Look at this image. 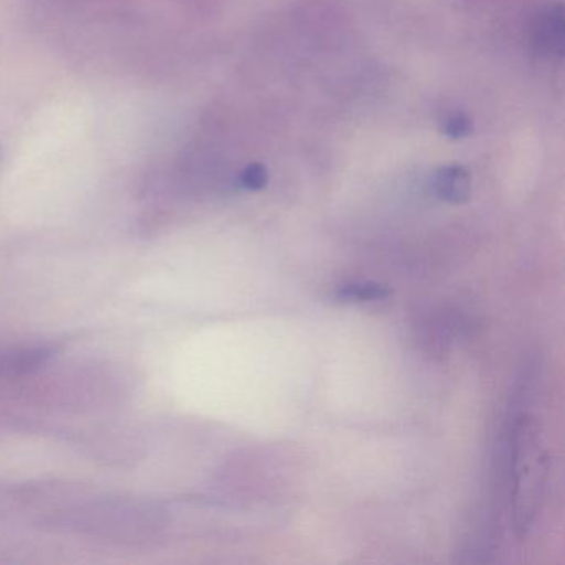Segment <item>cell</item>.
<instances>
[{"label":"cell","instance_id":"1","mask_svg":"<svg viewBox=\"0 0 565 565\" xmlns=\"http://www.w3.org/2000/svg\"><path fill=\"white\" fill-rule=\"evenodd\" d=\"M509 469L514 525L519 534H525L541 509L548 472L537 418L527 409L514 413L511 419Z\"/></svg>","mask_w":565,"mask_h":565},{"label":"cell","instance_id":"4","mask_svg":"<svg viewBox=\"0 0 565 565\" xmlns=\"http://www.w3.org/2000/svg\"><path fill=\"white\" fill-rule=\"evenodd\" d=\"M337 296L349 302H379L390 296V289L376 282H352L340 287Z\"/></svg>","mask_w":565,"mask_h":565},{"label":"cell","instance_id":"3","mask_svg":"<svg viewBox=\"0 0 565 565\" xmlns=\"http://www.w3.org/2000/svg\"><path fill=\"white\" fill-rule=\"evenodd\" d=\"M433 190L448 203H465L471 196V178L461 167H445L433 177Z\"/></svg>","mask_w":565,"mask_h":565},{"label":"cell","instance_id":"6","mask_svg":"<svg viewBox=\"0 0 565 565\" xmlns=\"http://www.w3.org/2000/svg\"><path fill=\"white\" fill-rule=\"evenodd\" d=\"M269 181V173L263 164L254 163L249 164L246 170L241 174V183L244 188L250 191L263 190Z\"/></svg>","mask_w":565,"mask_h":565},{"label":"cell","instance_id":"2","mask_svg":"<svg viewBox=\"0 0 565 565\" xmlns=\"http://www.w3.org/2000/svg\"><path fill=\"white\" fill-rule=\"evenodd\" d=\"M561 6L544 9L535 19L534 44L547 55H562L564 47V18Z\"/></svg>","mask_w":565,"mask_h":565},{"label":"cell","instance_id":"5","mask_svg":"<svg viewBox=\"0 0 565 565\" xmlns=\"http://www.w3.org/2000/svg\"><path fill=\"white\" fill-rule=\"evenodd\" d=\"M472 124L465 114H449L446 115L445 120L441 121V131L446 137L452 140L468 137L471 134Z\"/></svg>","mask_w":565,"mask_h":565}]
</instances>
